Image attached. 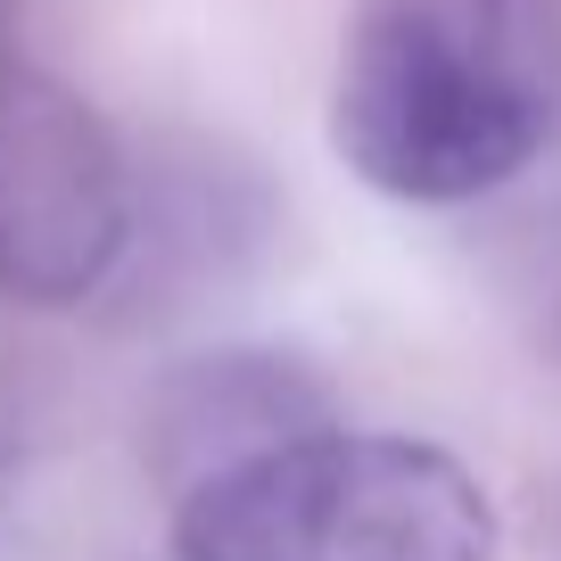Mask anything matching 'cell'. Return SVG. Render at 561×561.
I'll use <instances>...</instances> for the list:
<instances>
[{
  "label": "cell",
  "instance_id": "7a4b0ae2",
  "mask_svg": "<svg viewBox=\"0 0 561 561\" xmlns=\"http://www.w3.org/2000/svg\"><path fill=\"white\" fill-rule=\"evenodd\" d=\"M182 561H488L495 504L446 446L314 430L174 495Z\"/></svg>",
  "mask_w": 561,
  "mask_h": 561
},
{
  "label": "cell",
  "instance_id": "277c9868",
  "mask_svg": "<svg viewBox=\"0 0 561 561\" xmlns=\"http://www.w3.org/2000/svg\"><path fill=\"white\" fill-rule=\"evenodd\" d=\"M339 404L306 355L289 347H215L191 355L158 380L149 397V471L174 495L207 488V479L240 471V462L273 455L289 438L331 430Z\"/></svg>",
  "mask_w": 561,
  "mask_h": 561
},
{
  "label": "cell",
  "instance_id": "6da1fadb",
  "mask_svg": "<svg viewBox=\"0 0 561 561\" xmlns=\"http://www.w3.org/2000/svg\"><path fill=\"white\" fill-rule=\"evenodd\" d=\"M561 133V0H364L331 83L339 158L388 198L462 207Z\"/></svg>",
  "mask_w": 561,
  "mask_h": 561
},
{
  "label": "cell",
  "instance_id": "5b68a950",
  "mask_svg": "<svg viewBox=\"0 0 561 561\" xmlns=\"http://www.w3.org/2000/svg\"><path fill=\"white\" fill-rule=\"evenodd\" d=\"M18 18H25V0H0V42L18 34Z\"/></svg>",
  "mask_w": 561,
  "mask_h": 561
},
{
  "label": "cell",
  "instance_id": "3957f363",
  "mask_svg": "<svg viewBox=\"0 0 561 561\" xmlns=\"http://www.w3.org/2000/svg\"><path fill=\"white\" fill-rule=\"evenodd\" d=\"M133 224V165L100 107L0 42V280L34 306L107 289Z\"/></svg>",
  "mask_w": 561,
  "mask_h": 561
}]
</instances>
